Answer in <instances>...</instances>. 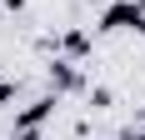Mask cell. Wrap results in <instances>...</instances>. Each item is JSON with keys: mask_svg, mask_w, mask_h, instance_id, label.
<instances>
[{"mask_svg": "<svg viewBox=\"0 0 145 140\" xmlns=\"http://www.w3.org/2000/svg\"><path fill=\"white\" fill-rule=\"evenodd\" d=\"M65 50H70V55L80 60V55H85V50H90V40H85V35H80V30H70V35H65Z\"/></svg>", "mask_w": 145, "mask_h": 140, "instance_id": "277c9868", "label": "cell"}, {"mask_svg": "<svg viewBox=\"0 0 145 140\" xmlns=\"http://www.w3.org/2000/svg\"><path fill=\"white\" fill-rule=\"evenodd\" d=\"M10 140H40V130H15Z\"/></svg>", "mask_w": 145, "mask_h": 140, "instance_id": "8992f818", "label": "cell"}, {"mask_svg": "<svg viewBox=\"0 0 145 140\" xmlns=\"http://www.w3.org/2000/svg\"><path fill=\"white\" fill-rule=\"evenodd\" d=\"M120 140H145V130H120Z\"/></svg>", "mask_w": 145, "mask_h": 140, "instance_id": "52a82bcc", "label": "cell"}, {"mask_svg": "<svg viewBox=\"0 0 145 140\" xmlns=\"http://www.w3.org/2000/svg\"><path fill=\"white\" fill-rule=\"evenodd\" d=\"M50 85H55V95L80 90V70H75V60H55V65H50Z\"/></svg>", "mask_w": 145, "mask_h": 140, "instance_id": "3957f363", "label": "cell"}, {"mask_svg": "<svg viewBox=\"0 0 145 140\" xmlns=\"http://www.w3.org/2000/svg\"><path fill=\"white\" fill-rule=\"evenodd\" d=\"M100 30H135L145 35V0H110L100 15Z\"/></svg>", "mask_w": 145, "mask_h": 140, "instance_id": "6da1fadb", "label": "cell"}, {"mask_svg": "<svg viewBox=\"0 0 145 140\" xmlns=\"http://www.w3.org/2000/svg\"><path fill=\"white\" fill-rule=\"evenodd\" d=\"M55 105H60V95H45V100H35V105H25V110L15 115V130H40V120L55 115Z\"/></svg>", "mask_w": 145, "mask_h": 140, "instance_id": "7a4b0ae2", "label": "cell"}, {"mask_svg": "<svg viewBox=\"0 0 145 140\" xmlns=\"http://www.w3.org/2000/svg\"><path fill=\"white\" fill-rule=\"evenodd\" d=\"M10 100H15V85H10V80H0V105H10Z\"/></svg>", "mask_w": 145, "mask_h": 140, "instance_id": "5b68a950", "label": "cell"}]
</instances>
